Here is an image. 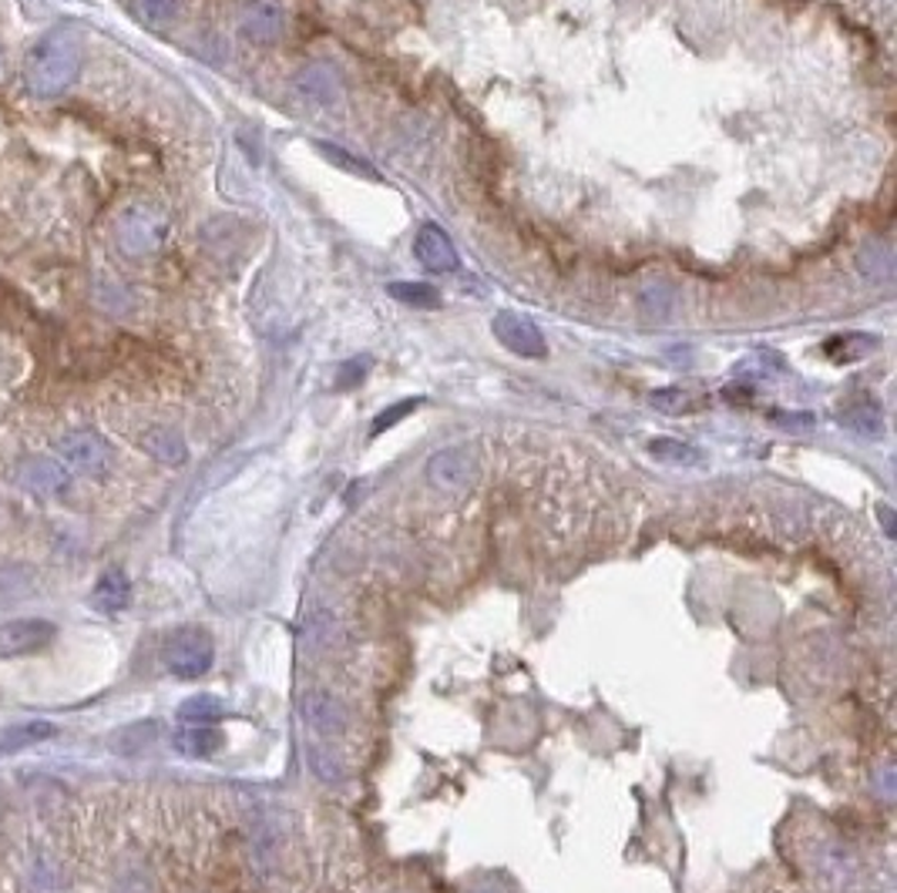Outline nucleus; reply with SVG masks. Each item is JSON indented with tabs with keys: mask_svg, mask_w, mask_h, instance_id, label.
<instances>
[{
	"mask_svg": "<svg viewBox=\"0 0 897 893\" xmlns=\"http://www.w3.org/2000/svg\"><path fill=\"white\" fill-rule=\"evenodd\" d=\"M337 642V615L327 611V608H313V615L306 618V628H303V646L319 655V652H330Z\"/></svg>",
	"mask_w": 897,
	"mask_h": 893,
	"instance_id": "obj_16",
	"label": "nucleus"
},
{
	"mask_svg": "<svg viewBox=\"0 0 897 893\" xmlns=\"http://www.w3.org/2000/svg\"><path fill=\"white\" fill-rule=\"evenodd\" d=\"M296 91L313 104H337L343 98V81L330 64L313 60V64H306V68H299Z\"/></svg>",
	"mask_w": 897,
	"mask_h": 893,
	"instance_id": "obj_11",
	"label": "nucleus"
},
{
	"mask_svg": "<svg viewBox=\"0 0 897 893\" xmlns=\"http://www.w3.org/2000/svg\"><path fill=\"white\" fill-rule=\"evenodd\" d=\"M139 443H142V451H145L149 457H155V461H162V464H168V467H178V464H185V457H188V446H185L182 433L172 430V427H149V430L139 437Z\"/></svg>",
	"mask_w": 897,
	"mask_h": 893,
	"instance_id": "obj_12",
	"label": "nucleus"
},
{
	"mask_svg": "<svg viewBox=\"0 0 897 893\" xmlns=\"http://www.w3.org/2000/svg\"><path fill=\"white\" fill-rule=\"evenodd\" d=\"M239 27H242V34L249 41L273 44L286 31V11H283L280 0H252V4H245V11L239 18Z\"/></svg>",
	"mask_w": 897,
	"mask_h": 893,
	"instance_id": "obj_9",
	"label": "nucleus"
},
{
	"mask_svg": "<svg viewBox=\"0 0 897 893\" xmlns=\"http://www.w3.org/2000/svg\"><path fill=\"white\" fill-rule=\"evenodd\" d=\"M128 602H132V582H128L124 571H105L95 592H91V605L105 615H114L121 611Z\"/></svg>",
	"mask_w": 897,
	"mask_h": 893,
	"instance_id": "obj_14",
	"label": "nucleus"
},
{
	"mask_svg": "<svg viewBox=\"0 0 897 893\" xmlns=\"http://www.w3.org/2000/svg\"><path fill=\"white\" fill-rule=\"evenodd\" d=\"M841 423H844L847 430H854L857 437H871V440H877V437L884 433V414H880V407L871 404V400H854V404H847V407L841 410Z\"/></svg>",
	"mask_w": 897,
	"mask_h": 893,
	"instance_id": "obj_17",
	"label": "nucleus"
},
{
	"mask_svg": "<svg viewBox=\"0 0 897 893\" xmlns=\"http://www.w3.org/2000/svg\"><path fill=\"white\" fill-rule=\"evenodd\" d=\"M417 407H424V397H407V400H401V404L387 407L383 414H376V420H373V427H370V437H380L383 430L397 427V423H401L404 417H411Z\"/></svg>",
	"mask_w": 897,
	"mask_h": 893,
	"instance_id": "obj_27",
	"label": "nucleus"
},
{
	"mask_svg": "<svg viewBox=\"0 0 897 893\" xmlns=\"http://www.w3.org/2000/svg\"><path fill=\"white\" fill-rule=\"evenodd\" d=\"M427 484L447 494H461L478 481V461L468 446H444V451L430 454L427 467Z\"/></svg>",
	"mask_w": 897,
	"mask_h": 893,
	"instance_id": "obj_3",
	"label": "nucleus"
},
{
	"mask_svg": "<svg viewBox=\"0 0 897 893\" xmlns=\"http://www.w3.org/2000/svg\"><path fill=\"white\" fill-rule=\"evenodd\" d=\"M387 293L404 302V306H414V309H437L440 306V293L427 283H391Z\"/></svg>",
	"mask_w": 897,
	"mask_h": 893,
	"instance_id": "obj_25",
	"label": "nucleus"
},
{
	"mask_svg": "<svg viewBox=\"0 0 897 893\" xmlns=\"http://www.w3.org/2000/svg\"><path fill=\"white\" fill-rule=\"evenodd\" d=\"M672 302H676V296H672L666 286H649V289L643 293V316H649V319H666V316L672 312Z\"/></svg>",
	"mask_w": 897,
	"mask_h": 893,
	"instance_id": "obj_28",
	"label": "nucleus"
},
{
	"mask_svg": "<svg viewBox=\"0 0 897 893\" xmlns=\"http://www.w3.org/2000/svg\"><path fill=\"white\" fill-rule=\"evenodd\" d=\"M649 404H653L659 414H669V417L699 410V397H692V394L682 390V387H663V390H656V394L649 397Z\"/></svg>",
	"mask_w": 897,
	"mask_h": 893,
	"instance_id": "obj_26",
	"label": "nucleus"
},
{
	"mask_svg": "<svg viewBox=\"0 0 897 893\" xmlns=\"http://www.w3.org/2000/svg\"><path fill=\"white\" fill-rule=\"evenodd\" d=\"M222 732L216 726H182L172 736V746L188 759H209L222 749Z\"/></svg>",
	"mask_w": 897,
	"mask_h": 893,
	"instance_id": "obj_13",
	"label": "nucleus"
},
{
	"mask_svg": "<svg viewBox=\"0 0 897 893\" xmlns=\"http://www.w3.org/2000/svg\"><path fill=\"white\" fill-rule=\"evenodd\" d=\"M57 625L44 618H14L0 625V659H21V655H37L47 646H54Z\"/></svg>",
	"mask_w": 897,
	"mask_h": 893,
	"instance_id": "obj_6",
	"label": "nucleus"
},
{
	"mask_svg": "<svg viewBox=\"0 0 897 893\" xmlns=\"http://www.w3.org/2000/svg\"><path fill=\"white\" fill-rule=\"evenodd\" d=\"M57 729L44 719H34V723H18V726H8L4 732H0V759H8V756H18L44 739H51Z\"/></svg>",
	"mask_w": 897,
	"mask_h": 893,
	"instance_id": "obj_15",
	"label": "nucleus"
},
{
	"mask_svg": "<svg viewBox=\"0 0 897 893\" xmlns=\"http://www.w3.org/2000/svg\"><path fill=\"white\" fill-rule=\"evenodd\" d=\"M877 346V337H867V333H844V337H834L823 343V353L834 360V363H857L864 356H871Z\"/></svg>",
	"mask_w": 897,
	"mask_h": 893,
	"instance_id": "obj_20",
	"label": "nucleus"
},
{
	"mask_svg": "<svg viewBox=\"0 0 897 893\" xmlns=\"http://www.w3.org/2000/svg\"><path fill=\"white\" fill-rule=\"evenodd\" d=\"M78 78V51L64 37L41 41L24 60V85L37 98H54Z\"/></svg>",
	"mask_w": 897,
	"mask_h": 893,
	"instance_id": "obj_1",
	"label": "nucleus"
},
{
	"mask_svg": "<svg viewBox=\"0 0 897 893\" xmlns=\"http://www.w3.org/2000/svg\"><path fill=\"white\" fill-rule=\"evenodd\" d=\"M367 370H370V356H363V360H350V363L340 370V376H337V390H350V387H357V383L367 376Z\"/></svg>",
	"mask_w": 897,
	"mask_h": 893,
	"instance_id": "obj_30",
	"label": "nucleus"
},
{
	"mask_svg": "<svg viewBox=\"0 0 897 893\" xmlns=\"http://www.w3.org/2000/svg\"><path fill=\"white\" fill-rule=\"evenodd\" d=\"M491 333L497 337V343L504 350H511L515 356H525V360H545L548 356V343H545V333L538 330L535 319L522 316V312H511V309H501L491 323Z\"/></svg>",
	"mask_w": 897,
	"mask_h": 893,
	"instance_id": "obj_4",
	"label": "nucleus"
},
{
	"mask_svg": "<svg viewBox=\"0 0 897 893\" xmlns=\"http://www.w3.org/2000/svg\"><path fill=\"white\" fill-rule=\"evenodd\" d=\"M132 14L149 27H165L178 18V0H128Z\"/></svg>",
	"mask_w": 897,
	"mask_h": 893,
	"instance_id": "obj_24",
	"label": "nucleus"
},
{
	"mask_svg": "<svg viewBox=\"0 0 897 893\" xmlns=\"http://www.w3.org/2000/svg\"><path fill=\"white\" fill-rule=\"evenodd\" d=\"M861 255H871V263H874V266H867V269H864L867 276H877V279L890 276V266H894V260H890V252H887L884 245L871 242V245H864V252H861Z\"/></svg>",
	"mask_w": 897,
	"mask_h": 893,
	"instance_id": "obj_29",
	"label": "nucleus"
},
{
	"mask_svg": "<svg viewBox=\"0 0 897 893\" xmlns=\"http://www.w3.org/2000/svg\"><path fill=\"white\" fill-rule=\"evenodd\" d=\"M178 719L185 726H216L222 719V702L216 695H192L182 702Z\"/></svg>",
	"mask_w": 897,
	"mask_h": 893,
	"instance_id": "obj_22",
	"label": "nucleus"
},
{
	"mask_svg": "<svg viewBox=\"0 0 897 893\" xmlns=\"http://www.w3.org/2000/svg\"><path fill=\"white\" fill-rule=\"evenodd\" d=\"M28 487L37 490V494H57L68 487V471L64 464L51 461V457H41L28 467Z\"/></svg>",
	"mask_w": 897,
	"mask_h": 893,
	"instance_id": "obj_21",
	"label": "nucleus"
},
{
	"mask_svg": "<svg viewBox=\"0 0 897 893\" xmlns=\"http://www.w3.org/2000/svg\"><path fill=\"white\" fill-rule=\"evenodd\" d=\"M61 457L64 464H68L72 471L78 474H88V477H98L108 471V461H111V451H108V443L91 433V430H75L64 437L61 443Z\"/></svg>",
	"mask_w": 897,
	"mask_h": 893,
	"instance_id": "obj_8",
	"label": "nucleus"
},
{
	"mask_svg": "<svg viewBox=\"0 0 897 893\" xmlns=\"http://www.w3.org/2000/svg\"><path fill=\"white\" fill-rule=\"evenodd\" d=\"M478 893H494V890H478Z\"/></svg>",
	"mask_w": 897,
	"mask_h": 893,
	"instance_id": "obj_34",
	"label": "nucleus"
},
{
	"mask_svg": "<svg viewBox=\"0 0 897 893\" xmlns=\"http://www.w3.org/2000/svg\"><path fill=\"white\" fill-rule=\"evenodd\" d=\"M877 515H880L884 531H887V534H894V515H890V507H887V504H880V507H877Z\"/></svg>",
	"mask_w": 897,
	"mask_h": 893,
	"instance_id": "obj_32",
	"label": "nucleus"
},
{
	"mask_svg": "<svg viewBox=\"0 0 897 893\" xmlns=\"http://www.w3.org/2000/svg\"><path fill=\"white\" fill-rule=\"evenodd\" d=\"M306 756H309V770L324 780V783H343L347 780V765H343V759L337 756V752H330V749H324V746H316V742H309L306 746Z\"/></svg>",
	"mask_w": 897,
	"mask_h": 893,
	"instance_id": "obj_23",
	"label": "nucleus"
},
{
	"mask_svg": "<svg viewBox=\"0 0 897 893\" xmlns=\"http://www.w3.org/2000/svg\"><path fill=\"white\" fill-rule=\"evenodd\" d=\"M770 420L784 430H807L813 427V414H770Z\"/></svg>",
	"mask_w": 897,
	"mask_h": 893,
	"instance_id": "obj_31",
	"label": "nucleus"
},
{
	"mask_svg": "<svg viewBox=\"0 0 897 893\" xmlns=\"http://www.w3.org/2000/svg\"><path fill=\"white\" fill-rule=\"evenodd\" d=\"M0 75H4V54H0Z\"/></svg>",
	"mask_w": 897,
	"mask_h": 893,
	"instance_id": "obj_33",
	"label": "nucleus"
},
{
	"mask_svg": "<svg viewBox=\"0 0 897 893\" xmlns=\"http://www.w3.org/2000/svg\"><path fill=\"white\" fill-rule=\"evenodd\" d=\"M649 454L659 461V464H672V467H696L702 464V451L686 440H676V437H656L649 443Z\"/></svg>",
	"mask_w": 897,
	"mask_h": 893,
	"instance_id": "obj_18",
	"label": "nucleus"
},
{
	"mask_svg": "<svg viewBox=\"0 0 897 893\" xmlns=\"http://www.w3.org/2000/svg\"><path fill=\"white\" fill-rule=\"evenodd\" d=\"M165 242V216L145 206L128 209L118 219V245L128 255H152Z\"/></svg>",
	"mask_w": 897,
	"mask_h": 893,
	"instance_id": "obj_5",
	"label": "nucleus"
},
{
	"mask_svg": "<svg viewBox=\"0 0 897 893\" xmlns=\"http://www.w3.org/2000/svg\"><path fill=\"white\" fill-rule=\"evenodd\" d=\"M414 255H417V263L430 273H455L461 266L455 242L447 239V232L440 225H430V222L417 232Z\"/></svg>",
	"mask_w": 897,
	"mask_h": 893,
	"instance_id": "obj_10",
	"label": "nucleus"
},
{
	"mask_svg": "<svg viewBox=\"0 0 897 893\" xmlns=\"http://www.w3.org/2000/svg\"><path fill=\"white\" fill-rule=\"evenodd\" d=\"M212 659H216V646L206 628L185 625L165 638V665L175 679H185V682L203 679L212 669Z\"/></svg>",
	"mask_w": 897,
	"mask_h": 893,
	"instance_id": "obj_2",
	"label": "nucleus"
},
{
	"mask_svg": "<svg viewBox=\"0 0 897 893\" xmlns=\"http://www.w3.org/2000/svg\"><path fill=\"white\" fill-rule=\"evenodd\" d=\"M313 148L324 155L333 168H340V172H347V175H353V178H367V181H380V172L370 165V162H363V158H357L353 152H347L343 145H333V142H313Z\"/></svg>",
	"mask_w": 897,
	"mask_h": 893,
	"instance_id": "obj_19",
	"label": "nucleus"
},
{
	"mask_svg": "<svg viewBox=\"0 0 897 893\" xmlns=\"http://www.w3.org/2000/svg\"><path fill=\"white\" fill-rule=\"evenodd\" d=\"M299 716H303V723H306L316 736H327V739L343 736V732L350 729V713H347V706H343V702H340L333 692H327V688H309V692H303V698H299Z\"/></svg>",
	"mask_w": 897,
	"mask_h": 893,
	"instance_id": "obj_7",
	"label": "nucleus"
}]
</instances>
